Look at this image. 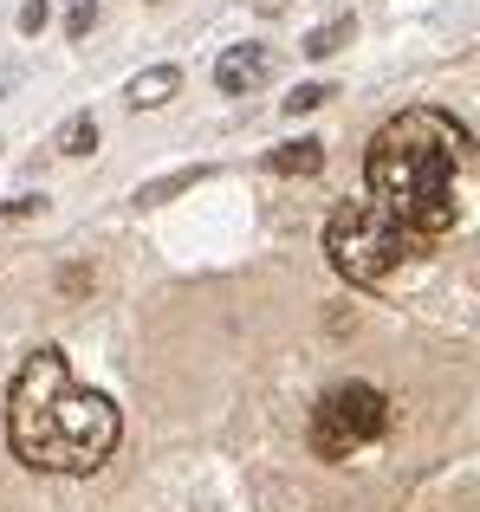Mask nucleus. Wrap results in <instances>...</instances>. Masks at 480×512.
Here are the masks:
<instances>
[{"instance_id": "ddd939ff", "label": "nucleus", "mask_w": 480, "mask_h": 512, "mask_svg": "<svg viewBox=\"0 0 480 512\" xmlns=\"http://www.w3.org/2000/svg\"><path fill=\"white\" fill-rule=\"evenodd\" d=\"M39 208H46V195H20V201H7V208H0V227L26 221V214H39Z\"/></svg>"}, {"instance_id": "2eb2a0df", "label": "nucleus", "mask_w": 480, "mask_h": 512, "mask_svg": "<svg viewBox=\"0 0 480 512\" xmlns=\"http://www.w3.org/2000/svg\"><path fill=\"white\" fill-rule=\"evenodd\" d=\"M279 7H286V0H253V13H279Z\"/></svg>"}, {"instance_id": "9d476101", "label": "nucleus", "mask_w": 480, "mask_h": 512, "mask_svg": "<svg viewBox=\"0 0 480 512\" xmlns=\"http://www.w3.org/2000/svg\"><path fill=\"white\" fill-rule=\"evenodd\" d=\"M59 150L65 156H91L98 150V124H91V117H72V124L59 130Z\"/></svg>"}, {"instance_id": "f03ea898", "label": "nucleus", "mask_w": 480, "mask_h": 512, "mask_svg": "<svg viewBox=\"0 0 480 512\" xmlns=\"http://www.w3.org/2000/svg\"><path fill=\"white\" fill-rule=\"evenodd\" d=\"M468 163H474V137H468L461 117L396 111L390 124L370 137L364 182H370V201H383V208L429 247L435 234L455 227V182H461Z\"/></svg>"}, {"instance_id": "1a4fd4ad", "label": "nucleus", "mask_w": 480, "mask_h": 512, "mask_svg": "<svg viewBox=\"0 0 480 512\" xmlns=\"http://www.w3.org/2000/svg\"><path fill=\"white\" fill-rule=\"evenodd\" d=\"M357 33V20H344V13H338V20H325V26H312V33H305V59H331V52H344V39H351Z\"/></svg>"}, {"instance_id": "4468645a", "label": "nucleus", "mask_w": 480, "mask_h": 512, "mask_svg": "<svg viewBox=\"0 0 480 512\" xmlns=\"http://www.w3.org/2000/svg\"><path fill=\"white\" fill-rule=\"evenodd\" d=\"M46 26V0H20V33H39Z\"/></svg>"}, {"instance_id": "f257e3e1", "label": "nucleus", "mask_w": 480, "mask_h": 512, "mask_svg": "<svg viewBox=\"0 0 480 512\" xmlns=\"http://www.w3.org/2000/svg\"><path fill=\"white\" fill-rule=\"evenodd\" d=\"M111 396L85 389L65 363V350H33L7 389V441L39 474H98L117 448Z\"/></svg>"}, {"instance_id": "f8f14e48", "label": "nucleus", "mask_w": 480, "mask_h": 512, "mask_svg": "<svg viewBox=\"0 0 480 512\" xmlns=\"http://www.w3.org/2000/svg\"><path fill=\"white\" fill-rule=\"evenodd\" d=\"M91 20H98V0H72V13H65V33L85 39V33H91Z\"/></svg>"}, {"instance_id": "20e7f679", "label": "nucleus", "mask_w": 480, "mask_h": 512, "mask_svg": "<svg viewBox=\"0 0 480 512\" xmlns=\"http://www.w3.org/2000/svg\"><path fill=\"white\" fill-rule=\"evenodd\" d=\"M383 428H390V402H383L370 383H338V389H325V396H318L305 441H312L318 461H351V454L370 448Z\"/></svg>"}, {"instance_id": "423d86ee", "label": "nucleus", "mask_w": 480, "mask_h": 512, "mask_svg": "<svg viewBox=\"0 0 480 512\" xmlns=\"http://www.w3.org/2000/svg\"><path fill=\"white\" fill-rule=\"evenodd\" d=\"M176 91H182V72H176V65H150V72H137V78H130V91H124V98L137 104V111H156V104H169Z\"/></svg>"}, {"instance_id": "7ed1b4c3", "label": "nucleus", "mask_w": 480, "mask_h": 512, "mask_svg": "<svg viewBox=\"0 0 480 512\" xmlns=\"http://www.w3.org/2000/svg\"><path fill=\"white\" fill-rule=\"evenodd\" d=\"M409 253H422V240L409 234L383 201L357 195V201H338V208H331V221H325V260L338 266V279H351V286L370 292V286H383Z\"/></svg>"}, {"instance_id": "9b49d317", "label": "nucleus", "mask_w": 480, "mask_h": 512, "mask_svg": "<svg viewBox=\"0 0 480 512\" xmlns=\"http://www.w3.org/2000/svg\"><path fill=\"white\" fill-rule=\"evenodd\" d=\"M331 98H338V91H331V85H318V78H312V85H299V91L286 98V117H305V111H318V104H331Z\"/></svg>"}, {"instance_id": "0eeeda50", "label": "nucleus", "mask_w": 480, "mask_h": 512, "mask_svg": "<svg viewBox=\"0 0 480 512\" xmlns=\"http://www.w3.org/2000/svg\"><path fill=\"white\" fill-rule=\"evenodd\" d=\"M266 169L273 175H318L325 169V143L318 137H292V143H279V150L266 156Z\"/></svg>"}, {"instance_id": "6e6552de", "label": "nucleus", "mask_w": 480, "mask_h": 512, "mask_svg": "<svg viewBox=\"0 0 480 512\" xmlns=\"http://www.w3.org/2000/svg\"><path fill=\"white\" fill-rule=\"evenodd\" d=\"M195 182H208V169H176V175H156V182H143V188H137V208H163L169 195H182V188H195Z\"/></svg>"}, {"instance_id": "39448f33", "label": "nucleus", "mask_w": 480, "mask_h": 512, "mask_svg": "<svg viewBox=\"0 0 480 512\" xmlns=\"http://www.w3.org/2000/svg\"><path fill=\"white\" fill-rule=\"evenodd\" d=\"M266 78H273V52H266V46H228V52H221V65H215L221 98H253Z\"/></svg>"}]
</instances>
